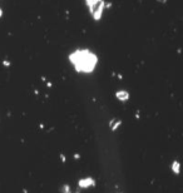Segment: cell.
I'll use <instances>...</instances> for the list:
<instances>
[{
	"instance_id": "obj_1",
	"label": "cell",
	"mask_w": 183,
	"mask_h": 193,
	"mask_svg": "<svg viewBox=\"0 0 183 193\" xmlns=\"http://www.w3.org/2000/svg\"><path fill=\"white\" fill-rule=\"evenodd\" d=\"M3 15V11H1V9H0V16H1Z\"/></svg>"
}]
</instances>
